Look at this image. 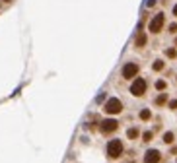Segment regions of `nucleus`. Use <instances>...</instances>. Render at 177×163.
<instances>
[{
	"instance_id": "6",
	"label": "nucleus",
	"mask_w": 177,
	"mask_h": 163,
	"mask_svg": "<svg viewBox=\"0 0 177 163\" xmlns=\"http://www.w3.org/2000/svg\"><path fill=\"white\" fill-rule=\"evenodd\" d=\"M99 128L103 134H109V132H115L117 128H119V122L117 120H113V119H107V120H103L99 124Z\"/></svg>"
},
{
	"instance_id": "21",
	"label": "nucleus",
	"mask_w": 177,
	"mask_h": 163,
	"mask_svg": "<svg viewBox=\"0 0 177 163\" xmlns=\"http://www.w3.org/2000/svg\"><path fill=\"white\" fill-rule=\"evenodd\" d=\"M4 2H10V0H4Z\"/></svg>"
},
{
	"instance_id": "3",
	"label": "nucleus",
	"mask_w": 177,
	"mask_h": 163,
	"mask_svg": "<svg viewBox=\"0 0 177 163\" xmlns=\"http://www.w3.org/2000/svg\"><path fill=\"white\" fill-rule=\"evenodd\" d=\"M103 111L107 113V115H119L123 111V103L119 101V99H109L107 103H105V107H103Z\"/></svg>"
},
{
	"instance_id": "11",
	"label": "nucleus",
	"mask_w": 177,
	"mask_h": 163,
	"mask_svg": "<svg viewBox=\"0 0 177 163\" xmlns=\"http://www.w3.org/2000/svg\"><path fill=\"white\" fill-rule=\"evenodd\" d=\"M152 68H154L156 72H160V70H162V68H164V60H156L154 64H152Z\"/></svg>"
},
{
	"instance_id": "9",
	"label": "nucleus",
	"mask_w": 177,
	"mask_h": 163,
	"mask_svg": "<svg viewBox=\"0 0 177 163\" xmlns=\"http://www.w3.org/2000/svg\"><path fill=\"white\" fill-rule=\"evenodd\" d=\"M173 140H175L173 132H166V134H164V142H166V144H173Z\"/></svg>"
},
{
	"instance_id": "18",
	"label": "nucleus",
	"mask_w": 177,
	"mask_h": 163,
	"mask_svg": "<svg viewBox=\"0 0 177 163\" xmlns=\"http://www.w3.org/2000/svg\"><path fill=\"white\" fill-rule=\"evenodd\" d=\"M169 31H171V33L177 31V23H171V25H169Z\"/></svg>"
},
{
	"instance_id": "15",
	"label": "nucleus",
	"mask_w": 177,
	"mask_h": 163,
	"mask_svg": "<svg viewBox=\"0 0 177 163\" xmlns=\"http://www.w3.org/2000/svg\"><path fill=\"white\" fill-rule=\"evenodd\" d=\"M156 87H158V89H166V82H164V80H158V82H156Z\"/></svg>"
},
{
	"instance_id": "14",
	"label": "nucleus",
	"mask_w": 177,
	"mask_h": 163,
	"mask_svg": "<svg viewBox=\"0 0 177 163\" xmlns=\"http://www.w3.org/2000/svg\"><path fill=\"white\" fill-rule=\"evenodd\" d=\"M127 134H129V138H136V136H138V130H136V128H131Z\"/></svg>"
},
{
	"instance_id": "5",
	"label": "nucleus",
	"mask_w": 177,
	"mask_h": 163,
	"mask_svg": "<svg viewBox=\"0 0 177 163\" xmlns=\"http://www.w3.org/2000/svg\"><path fill=\"white\" fill-rule=\"evenodd\" d=\"M138 74V64L136 62H127V64L123 66V78L125 80H131Z\"/></svg>"
},
{
	"instance_id": "17",
	"label": "nucleus",
	"mask_w": 177,
	"mask_h": 163,
	"mask_svg": "<svg viewBox=\"0 0 177 163\" xmlns=\"http://www.w3.org/2000/svg\"><path fill=\"white\" fill-rule=\"evenodd\" d=\"M169 109H177V99H173V101H169Z\"/></svg>"
},
{
	"instance_id": "20",
	"label": "nucleus",
	"mask_w": 177,
	"mask_h": 163,
	"mask_svg": "<svg viewBox=\"0 0 177 163\" xmlns=\"http://www.w3.org/2000/svg\"><path fill=\"white\" fill-rule=\"evenodd\" d=\"M173 16H177V6H173Z\"/></svg>"
},
{
	"instance_id": "12",
	"label": "nucleus",
	"mask_w": 177,
	"mask_h": 163,
	"mask_svg": "<svg viewBox=\"0 0 177 163\" xmlns=\"http://www.w3.org/2000/svg\"><path fill=\"white\" fill-rule=\"evenodd\" d=\"M167 101V95L166 93H162V95H160V97L156 99V105H164V103H166Z\"/></svg>"
},
{
	"instance_id": "1",
	"label": "nucleus",
	"mask_w": 177,
	"mask_h": 163,
	"mask_svg": "<svg viewBox=\"0 0 177 163\" xmlns=\"http://www.w3.org/2000/svg\"><path fill=\"white\" fill-rule=\"evenodd\" d=\"M121 153H123V142L121 140H111L107 144V155H109L111 159L121 157Z\"/></svg>"
},
{
	"instance_id": "13",
	"label": "nucleus",
	"mask_w": 177,
	"mask_h": 163,
	"mask_svg": "<svg viewBox=\"0 0 177 163\" xmlns=\"http://www.w3.org/2000/svg\"><path fill=\"white\" fill-rule=\"evenodd\" d=\"M166 54H167V56H169V58H175V56H177L175 49H167V51H166Z\"/></svg>"
},
{
	"instance_id": "4",
	"label": "nucleus",
	"mask_w": 177,
	"mask_h": 163,
	"mask_svg": "<svg viewBox=\"0 0 177 163\" xmlns=\"http://www.w3.org/2000/svg\"><path fill=\"white\" fill-rule=\"evenodd\" d=\"M162 27H164V14H156L152 18V22H150V25H148V29L152 33H160Z\"/></svg>"
},
{
	"instance_id": "2",
	"label": "nucleus",
	"mask_w": 177,
	"mask_h": 163,
	"mask_svg": "<svg viewBox=\"0 0 177 163\" xmlns=\"http://www.w3.org/2000/svg\"><path fill=\"white\" fill-rule=\"evenodd\" d=\"M146 87H148L146 80H144V78H136L133 82V86H131V93H133L134 97H140V95L146 93Z\"/></svg>"
},
{
	"instance_id": "8",
	"label": "nucleus",
	"mask_w": 177,
	"mask_h": 163,
	"mask_svg": "<svg viewBox=\"0 0 177 163\" xmlns=\"http://www.w3.org/2000/svg\"><path fill=\"white\" fill-rule=\"evenodd\" d=\"M134 45H136L138 49H142L144 45H146V35H144V33H138V35H136V41H134Z\"/></svg>"
},
{
	"instance_id": "7",
	"label": "nucleus",
	"mask_w": 177,
	"mask_h": 163,
	"mask_svg": "<svg viewBox=\"0 0 177 163\" xmlns=\"http://www.w3.org/2000/svg\"><path fill=\"white\" fill-rule=\"evenodd\" d=\"M160 159H162V155H160L158 150H150V152H146V155H144V161H160Z\"/></svg>"
},
{
	"instance_id": "19",
	"label": "nucleus",
	"mask_w": 177,
	"mask_h": 163,
	"mask_svg": "<svg viewBox=\"0 0 177 163\" xmlns=\"http://www.w3.org/2000/svg\"><path fill=\"white\" fill-rule=\"evenodd\" d=\"M154 4H156V0H148V2H146V6H148V8H152Z\"/></svg>"
},
{
	"instance_id": "16",
	"label": "nucleus",
	"mask_w": 177,
	"mask_h": 163,
	"mask_svg": "<svg viewBox=\"0 0 177 163\" xmlns=\"http://www.w3.org/2000/svg\"><path fill=\"white\" fill-rule=\"evenodd\" d=\"M152 136H154L152 132H144V136H142V138H144V142H150V140H152Z\"/></svg>"
},
{
	"instance_id": "10",
	"label": "nucleus",
	"mask_w": 177,
	"mask_h": 163,
	"mask_svg": "<svg viewBox=\"0 0 177 163\" xmlns=\"http://www.w3.org/2000/svg\"><path fill=\"white\" fill-rule=\"evenodd\" d=\"M150 117H152V113H150L148 109H144V111H140V119H142V120H148Z\"/></svg>"
}]
</instances>
